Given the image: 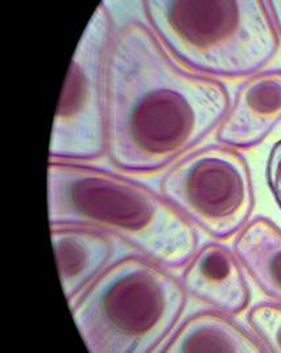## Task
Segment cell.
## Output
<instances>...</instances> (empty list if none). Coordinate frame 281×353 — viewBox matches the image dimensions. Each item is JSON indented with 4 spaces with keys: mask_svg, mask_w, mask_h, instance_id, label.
I'll return each mask as SVG.
<instances>
[{
    "mask_svg": "<svg viewBox=\"0 0 281 353\" xmlns=\"http://www.w3.org/2000/svg\"><path fill=\"white\" fill-rule=\"evenodd\" d=\"M247 319L267 352L281 353V305H258L250 311Z\"/></svg>",
    "mask_w": 281,
    "mask_h": 353,
    "instance_id": "cell-12",
    "label": "cell"
},
{
    "mask_svg": "<svg viewBox=\"0 0 281 353\" xmlns=\"http://www.w3.org/2000/svg\"><path fill=\"white\" fill-rule=\"evenodd\" d=\"M266 176L269 190L281 210V140L269 152L267 160Z\"/></svg>",
    "mask_w": 281,
    "mask_h": 353,
    "instance_id": "cell-13",
    "label": "cell"
},
{
    "mask_svg": "<svg viewBox=\"0 0 281 353\" xmlns=\"http://www.w3.org/2000/svg\"><path fill=\"white\" fill-rule=\"evenodd\" d=\"M48 218L50 227L111 232L166 268L186 264L198 245L191 221L165 198L133 179L79 163H48Z\"/></svg>",
    "mask_w": 281,
    "mask_h": 353,
    "instance_id": "cell-2",
    "label": "cell"
},
{
    "mask_svg": "<svg viewBox=\"0 0 281 353\" xmlns=\"http://www.w3.org/2000/svg\"><path fill=\"white\" fill-rule=\"evenodd\" d=\"M106 153L119 169H164L221 124L230 97L218 81L181 69L140 23L119 30L106 74Z\"/></svg>",
    "mask_w": 281,
    "mask_h": 353,
    "instance_id": "cell-1",
    "label": "cell"
},
{
    "mask_svg": "<svg viewBox=\"0 0 281 353\" xmlns=\"http://www.w3.org/2000/svg\"><path fill=\"white\" fill-rule=\"evenodd\" d=\"M280 121L281 70L255 74L238 90L217 139L227 147H255Z\"/></svg>",
    "mask_w": 281,
    "mask_h": 353,
    "instance_id": "cell-7",
    "label": "cell"
},
{
    "mask_svg": "<svg viewBox=\"0 0 281 353\" xmlns=\"http://www.w3.org/2000/svg\"><path fill=\"white\" fill-rule=\"evenodd\" d=\"M143 7L166 49L197 72L246 77L263 69L279 49L267 1L146 0Z\"/></svg>",
    "mask_w": 281,
    "mask_h": 353,
    "instance_id": "cell-4",
    "label": "cell"
},
{
    "mask_svg": "<svg viewBox=\"0 0 281 353\" xmlns=\"http://www.w3.org/2000/svg\"><path fill=\"white\" fill-rule=\"evenodd\" d=\"M162 352L263 353L267 348L229 316L205 311L186 319Z\"/></svg>",
    "mask_w": 281,
    "mask_h": 353,
    "instance_id": "cell-10",
    "label": "cell"
},
{
    "mask_svg": "<svg viewBox=\"0 0 281 353\" xmlns=\"http://www.w3.org/2000/svg\"><path fill=\"white\" fill-rule=\"evenodd\" d=\"M231 250L210 243L193 254L182 273L185 290L224 314H239L250 302V290Z\"/></svg>",
    "mask_w": 281,
    "mask_h": 353,
    "instance_id": "cell-8",
    "label": "cell"
},
{
    "mask_svg": "<svg viewBox=\"0 0 281 353\" xmlns=\"http://www.w3.org/2000/svg\"><path fill=\"white\" fill-rule=\"evenodd\" d=\"M113 20L101 3L84 30L62 88L49 144L50 160H91L106 153L104 74Z\"/></svg>",
    "mask_w": 281,
    "mask_h": 353,
    "instance_id": "cell-6",
    "label": "cell"
},
{
    "mask_svg": "<svg viewBox=\"0 0 281 353\" xmlns=\"http://www.w3.org/2000/svg\"><path fill=\"white\" fill-rule=\"evenodd\" d=\"M50 239L62 290L70 305L107 264L111 244L102 232L79 225L50 227Z\"/></svg>",
    "mask_w": 281,
    "mask_h": 353,
    "instance_id": "cell-9",
    "label": "cell"
},
{
    "mask_svg": "<svg viewBox=\"0 0 281 353\" xmlns=\"http://www.w3.org/2000/svg\"><path fill=\"white\" fill-rule=\"evenodd\" d=\"M139 256L108 266L70 306L91 353L156 352L186 302L180 281Z\"/></svg>",
    "mask_w": 281,
    "mask_h": 353,
    "instance_id": "cell-3",
    "label": "cell"
},
{
    "mask_svg": "<svg viewBox=\"0 0 281 353\" xmlns=\"http://www.w3.org/2000/svg\"><path fill=\"white\" fill-rule=\"evenodd\" d=\"M267 6H268V10H269L271 16L273 19L275 27H276V30L280 33L281 36V0L267 1Z\"/></svg>",
    "mask_w": 281,
    "mask_h": 353,
    "instance_id": "cell-14",
    "label": "cell"
},
{
    "mask_svg": "<svg viewBox=\"0 0 281 353\" xmlns=\"http://www.w3.org/2000/svg\"><path fill=\"white\" fill-rule=\"evenodd\" d=\"M234 250L264 294L281 303L280 228L266 218H256L240 231Z\"/></svg>",
    "mask_w": 281,
    "mask_h": 353,
    "instance_id": "cell-11",
    "label": "cell"
},
{
    "mask_svg": "<svg viewBox=\"0 0 281 353\" xmlns=\"http://www.w3.org/2000/svg\"><path fill=\"white\" fill-rule=\"evenodd\" d=\"M160 192L178 212L218 240L242 231L255 206L249 165L224 145L202 148L180 160L164 176Z\"/></svg>",
    "mask_w": 281,
    "mask_h": 353,
    "instance_id": "cell-5",
    "label": "cell"
}]
</instances>
